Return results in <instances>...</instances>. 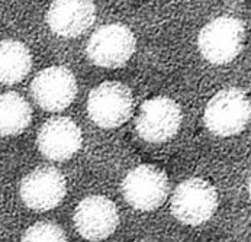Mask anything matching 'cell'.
Wrapping results in <instances>:
<instances>
[{"instance_id": "cell-5", "label": "cell", "mask_w": 251, "mask_h": 242, "mask_svg": "<svg viewBox=\"0 0 251 242\" xmlns=\"http://www.w3.org/2000/svg\"><path fill=\"white\" fill-rule=\"evenodd\" d=\"M122 196L131 208L151 212L164 205L169 196V178L155 166H138L122 181Z\"/></svg>"}, {"instance_id": "cell-9", "label": "cell", "mask_w": 251, "mask_h": 242, "mask_svg": "<svg viewBox=\"0 0 251 242\" xmlns=\"http://www.w3.org/2000/svg\"><path fill=\"white\" fill-rule=\"evenodd\" d=\"M35 103L47 112H61L73 103L77 95V81L72 71L61 66L39 71L31 83Z\"/></svg>"}, {"instance_id": "cell-3", "label": "cell", "mask_w": 251, "mask_h": 242, "mask_svg": "<svg viewBox=\"0 0 251 242\" xmlns=\"http://www.w3.org/2000/svg\"><path fill=\"white\" fill-rule=\"evenodd\" d=\"M244 38L246 29L241 21L231 16H221L201 31L198 45L206 61L212 64H226L241 52Z\"/></svg>"}, {"instance_id": "cell-7", "label": "cell", "mask_w": 251, "mask_h": 242, "mask_svg": "<svg viewBox=\"0 0 251 242\" xmlns=\"http://www.w3.org/2000/svg\"><path fill=\"white\" fill-rule=\"evenodd\" d=\"M67 193V181L63 173L51 166H42L28 173L21 181L19 194L26 208L48 212L57 208Z\"/></svg>"}, {"instance_id": "cell-16", "label": "cell", "mask_w": 251, "mask_h": 242, "mask_svg": "<svg viewBox=\"0 0 251 242\" xmlns=\"http://www.w3.org/2000/svg\"><path fill=\"white\" fill-rule=\"evenodd\" d=\"M249 193H250V197H251V177H250V181H249Z\"/></svg>"}, {"instance_id": "cell-13", "label": "cell", "mask_w": 251, "mask_h": 242, "mask_svg": "<svg viewBox=\"0 0 251 242\" xmlns=\"http://www.w3.org/2000/svg\"><path fill=\"white\" fill-rule=\"evenodd\" d=\"M32 69V55L28 47L15 39L0 41V83H21Z\"/></svg>"}, {"instance_id": "cell-8", "label": "cell", "mask_w": 251, "mask_h": 242, "mask_svg": "<svg viewBox=\"0 0 251 242\" xmlns=\"http://www.w3.org/2000/svg\"><path fill=\"white\" fill-rule=\"evenodd\" d=\"M181 110L173 99L158 96L144 102L137 118L138 135L151 144H161L172 139L180 129Z\"/></svg>"}, {"instance_id": "cell-6", "label": "cell", "mask_w": 251, "mask_h": 242, "mask_svg": "<svg viewBox=\"0 0 251 242\" xmlns=\"http://www.w3.org/2000/svg\"><path fill=\"white\" fill-rule=\"evenodd\" d=\"M135 52V36L132 31L119 24L100 26L90 36L86 54L89 60L103 69H118L129 61Z\"/></svg>"}, {"instance_id": "cell-11", "label": "cell", "mask_w": 251, "mask_h": 242, "mask_svg": "<svg viewBox=\"0 0 251 242\" xmlns=\"http://www.w3.org/2000/svg\"><path fill=\"white\" fill-rule=\"evenodd\" d=\"M83 135L77 123L66 116L48 119L38 131L36 145L39 152L51 161H67L78 152Z\"/></svg>"}, {"instance_id": "cell-4", "label": "cell", "mask_w": 251, "mask_h": 242, "mask_svg": "<svg viewBox=\"0 0 251 242\" xmlns=\"http://www.w3.org/2000/svg\"><path fill=\"white\" fill-rule=\"evenodd\" d=\"M134 97L122 83L106 81L95 87L87 99V115L98 126L110 129L124 125L132 115Z\"/></svg>"}, {"instance_id": "cell-1", "label": "cell", "mask_w": 251, "mask_h": 242, "mask_svg": "<svg viewBox=\"0 0 251 242\" xmlns=\"http://www.w3.org/2000/svg\"><path fill=\"white\" fill-rule=\"evenodd\" d=\"M251 116V103L240 89H224L209 100L203 121L216 137H232L244 131Z\"/></svg>"}, {"instance_id": "cell-12", "label": "cell", "mask_w": 251, "mask_h": 242, "mask_svg": "<svg viewBox=\"0 0 251 242\" xmlns=\"http://www.w3.org/2000/svg\"><path fill=\"white\" fill-rule=\"evenodd\" d=\"M96 19V7L92 0H54L47 12L50 29L63 38L83 35Z\"/></svg>"}, {"instance_id": "cell-14", "label": "cell", "mask_w": 251, "mask_h": 242, "mask_svg": "<svg viewBox=\"0 0 251 242\" xmlns=\"http://www.w3.org/2000/svg\"><path fill=\"white\" fill-rule=\"evenodd\" d=\"M32 121V109L24 96L15 92L0 95V137L22 134Z\"/></svg>"}, {"instance_id": "cell-2", "label": "cell", "mask_w": 251, "mask_h": 242, "mask_svg": "<svg viewBox=\"0 0 251 242\" xmlns=\"http://www.w3.org/2000/svg\"><path fill=\"white\" fill-rule=\"evenodd\" d=\"M218 208L215 187L203 178H187L172 196V213L184 225L198 226L208 222Z\"/></svg>"}, {"instance_id": "cell-10", "label": "cell", "mask_w": 251, "mask_h": 242, "mask_svg": "<svg viewBox=\"0 0 251 242\" xmlns=\"http://www.w3.org/2000/svg\"><path fill=\"white\" fill-rule=\"evenodd\" d=\"M119 225L115 203L105 196H89L83 199L74 212L75 231L87 241H103Z\"/></svg>"}, {"instance_id": "cell-15", "label": "cell", "mask_w": 251, "mask_h": 242, "mask_svg": "<svg viewBox=\"0 0 251 242\" xmlns=\"http://www.w3.org/2000/svg\"><path fill=\"white\" fill-rule=\"evenodd\" d=\"M21 242H69V240L60 225L44 220L29 226Z\"/></svg>"}]
</instances>
